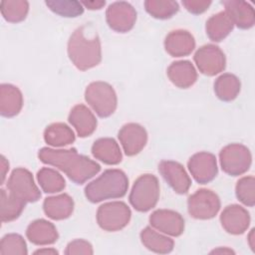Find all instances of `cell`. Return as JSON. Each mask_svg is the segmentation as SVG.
Segmentation results:
<instances>
[{"label":"cell","instance_id":"cell-1","mask_svg":"<svg viewBox=\"0 0 255 255\" xmlns=\"http://www.w3.org/2000/svg\"><path fill=\"white\" fill-rule=\"evenodd\" d=\"M38 156L42 162L64 171L76 184H83L101 169L99 163L88 156L79 154L76 148L52 149L43 147L39 150Z\"/></svg>","mask_w":255,"mask_h":255},{"label":"cell","instance_id":"cell-2","mask_svg":"<svg viewBox=\"0 0 255 255\" xmlns=\"http://www.w3.org/2000/svg\"><path fill=\"white\" fill-rule=\"evenodd\" d=\"M68 55L72 63L81 71L100 64L101 42L93 26L86 24L74 31L68 42Z\"/></svg>","mask_w":255,"mask_h":255},{"label":"cell","instance_id":"cell-3","mask_svg":"<svg viewBox=\"0 0 255 255\" xmlns=\"http://www.w3.org/2000/svg\"><path fill=\"white\" fill-rule=\"evenodd\" d=\"M128 187V179L123 170L107 169L98 178L87 184L85 195L89 201L97 203L125 196Z\"/></svg>","mask_w":255,"mask_h":255},{"label":"cell","instance_id":"cell-4","mask_svg":"<svg viewBox=\"0 0 255 255\" xmlns=\"http://www.w3.org/2000/svg\"><path fill=\"white\" fill-rule=\"evenodd\" d=\"M159 198V184L153 174H142L135 181L129 193V203L140 212L153 208Z\"/></svg>","mask_w":255,"mask_h":255},{"label":"cell","instance_id":"cell-5","mask_svg":"<svg viewBox=\"0 0 255 255\" xmlns=\"http://www.w3.org/2000/svg\"><path fill=\"white\" fill-rule=\"evenodd\" d=\"M85 100L100 118H108L117 109L118 99L115 90L105 82L91 83L85 92Z\"/></svg>","mask_w":255,"mask_h":255},{"label":"cell","instance_id":"cell-6","mask_svg":"<svg viewBox=\"0 0 255 255\" xmlns=\"http://www.w3.org/2000/svg\"><path fill=\"white\" fill-rule=\"evenodd\" d=\"M222 170L232 176L246 172L252 161L250 150L243 144L231 143L223 147L219 153Z\"/></svg>","mask_w":255,"mask_h":255},{"label":"cell","instance_id":"cell-7","mask_svg":"<svg viewBox=\"0 0 255 255\" xmlns=\"http://www.w3.org/2000/svg\"><path fill=\"white\" fill-rule=\"evenodd\" d=\"M130 209L123 201H114L101 205L97 212L100 227L107 231H118L128 225Z\"/></svg>","mask_w":255,"mask_h":255},{"label":"cell","instance_id":"cell-8","mask_svg":"<svg viewBox=\"0 0 255 255\" xmlns=\"http://www.w3.org/2000/svg\"><path fill=\"white\" fill-rule=\"evenodd\" d=\"M7 189L15 197L27 202H35L41 192L34 182L32 173L23 167L14 169L7 181Z\"/></svg>","mask_w":255,"mask_h":255},{"label":"cell","instance_id":"cell-9","mask_svg":"<svg viewBox=\"0 0 255 255\" xmlns=\"http://www.w3.org/2000/svg\"><path fill=\"white\" fill-rule=\"evenodd\" d=\"M188 212L196 219H210L220 209L219 197L209 189H199L188 197Z\"/></svg>","mask_w":255,"mask_h":255},{"label":"cell","instance_id":"cell-10","mask_svg":"<svg viewBox=\"0 0 255 255\" xmlns=\"http://www.w3.org/2000/svg\"><path fill=\"white\" fill-rule=\"evenodd\" d=\"M106 19L111 29L126 33L132 29L136 20V12L128 2H114L107 9Z\"/></svg>","mask_w":255,"mask_h":255},{"label":"cell","instance_id":"cell-11","mask_svg":"<svg viewBox=\"0 0 255 255\" xmlns=\"http://www.w3.org/2000/svg\"><path fill=\"white\" fill-rule=\"evenodd\" d=\"M194 62L199 71L206 76H214L225 69V56L221 49L215 45L200 47L195 55Z\"/></svg>","mask_w":255,"mask_h":255},{"label":"cell","instance_id":"cell-12","mask_svg":"<svg viewBox=\"0 0 255 255\" xmlns=\"http://www.w3.org/2000/svg\"><path fill=\"white\" fill-rule=\"evenodd\" d=\"M187 166L192 177L200 184L210 182L217 174L216 157L210 152L201 151L193 154L189 158Z\"/></svg>","mask_w":255,"mask_h":255},{"label":"cell","instance_id":"cell-13","mask_svg":"<svg viewBox=\"0 0 255 255\" xmlns=\"http://www.w3.org/2000/svg\"><path fill=\"white\" fill-rule=\"evenodd\" d=\"M158 171L176 193L184 194L188 191L191 180L180 163L172 160H161L158 164Z\"/></svg>","mask_w":255,"mask_h":255},{"label":"cell","instance_id":"cell-14","mask_svg":"<svg viewBox=\"0 0 255 255\" xmlns=\"http://www.w3.org/2000/svg\"><path fill=\"white\" fill-rule=\"evenodd\" d=\"M119 139L127 155L138 153L147 141L146 130L138 124H127L119 131Z\"/></svg>","mask_w":255,"mask_h":255},{"label":"cell","instance_id":"cell-15","mask_svg":"<svg viewBox=\"0 0 255 255\" xmlns=\"http://www.w3.org/2000/svg\"><path fill=\"white\" fill-rule=\"evenodd\" d=\"M150 225L156 230L171 236H179L184 230V219L172 210L158 209L149 217Z\"/></svg>","mask_w":255,"mask_h":255},{"label":"cell","instance_id":"cell-16","mask_svg":"<svg viewBox=\"0 0 255 255\" xmlns=\"http://www.w3.org/2000/svg\"><path fill=\"white\" fill-rule=\"evenodd\" d=\"M222 227L231 234H242L249 226L250 215L240 205L232 204L227 206L220 215Z\"/></svg>","mask_w":255,"mask_h":255},{"label":"cell","instance_id":"cell-17","mask_svg":"<svg viewBox=\"0 0 255 255\" xmlns=\"http://www.w3.org/2000/svg\"><path fill=\"white\" fill-rule=\"evenodd\" d=\"M222 4L225 7V12L238 28L249 29L253 27L255 23V13L249 3L239 0H227L223 1Z\"/></svg>","mask_w":255,"mask_h":255},{"label":"cell","instance_id":"cell-18","mask_svg":"<svg viewBox=\"0 0 255 255\" xmlns=\"http://www.w3.org/2000/svg\"><path fill=\"white\" fill-rule=\"evenodd\" d=\"M195 47L193 36L185 30L171 31L165 38V51L172 57H183L189 55Z\"/></svg>","mask_w":255,"mask_h":255},{"label":"cell","instance_id":"cell-19","mask_svg":"<svg viewBox=\"0 0 255 255\" xmlns=\"http://www.w3.org/2000/svg\"><path fill=\"white\" fill-rule=\"evenodd\" d=\"M68 120L81 137L91 135L97 128V120L94 114L82 104L75 106L71 110Z\"/></svg>","mask_w":255,"mask_h":255},{"label":"cell","instance_id":"cell-20","mask_svg":"<svg viewBox=\"0 0 255 255\" xmlns=\"http://www.w3.org/2000/svg\"><path fill=\"white\" fill-rule=\"evenodd\" d=\"M23 106V97L20 90L10 84L0 86V114L12 118L19 114Z\"/></svg>","mask_w":255,"mask_h":255},{"label":"cell","instance_id":"cell-21","mask_svg":"<svg viewBox=\"0 0 255 255\" xmlns=\"http://www.w3.org/2000/svg\"><path fill=\"white\" fill-rule=\"evenodd\" d=\"M167 76L173 85L181 89L189 88L197 79L196 71L189 61L171 63L167 68Z\"/></svg>","mask_w":255,"mask_h":255},{"label":"cell","instance_id":"cell-22","mask_svg":"<svg viewBox=\"0 0 255 255\" xmlns=\"http://www.w3.org/2000/svg\"><path fill=\"white\" fill-rule=\"evenodd\" d=\"M27 238L36 245L53 244L58 239V232L51 222L38 219L32 222L26 231Z\"/></svg>","mask_w":255,"mask_h":255},{"label":"cell","instance_id":"cell-23","mask_svg":"<svg viewBox=\"0 0 255 255\" xmlns=\"http://www.w3.org/2000/svg\"><path fill=\"white\" fill-rule=\"evenodd\" d=\"M43 208L45 214L54 220H62L68 218L74 209V201L68 194H60L57 196L47 197L44 200Z\"/></svg>","mask_w":255,"mask_h":255},{"label":"cell","instance_id":"cell-24","mask_svg":"<svg viewBox=\"0 0 255 255\" xmlns=\"http://www.w3.org/2000/svg\"><path fill=\"white\" fill-rule=\"evenodd\" d=\"M93 155L106 164H118L122 161L121 148L114 138L104 137L96 140L92 146Z\"/></svg>","mask_w":255,"mask_h":255},{"label":"cell","instance_id":"cell-25","mask_svg":"<svg viewBox=\"0 0 255 255\" xmlns=\"http://www.w3.org/2000/svg\"><path fill=\"white\" fill-rule=\"evenodd\" d=\"M233 22L225 11L211 16L206 22V34L211 41L220 42L233 29Z\"/></svg>","mask_w":255,"mask_h":255},{"label":"cell","instance_id":"cell-26","mask_svg":"<svg viewBox=\"0 0 255 255\" xmlns=\"http://www.w3.org/2000/svg\"><path fill=\"white\" fill-rule=\"evenodd\" d=\"M44 139L52 146H64L74 142L75 133L67 125L56 123L46 128Z\"/></svg>","mask_w":255,"mask_h":255},{"label":"cell","instance_id":"cell-27","mask_svg":"<svg viewBox=\"0 0 255 255\" xmlns=\"http://www.w3.org/2000/svg\"><path fill=\"white\" fill-rule=\"evenodd\" d=\"M214 92L217 98L224 102L233 101L240 92V81L232 74H223L214 83Z\"/></svg>","mask_w":255,"mask_h":255},{"label":"cell","instance_id":"cell-28","mask_svg":"<svg viewBox=\"0 0 255 255\" xmlns=\"http://www.w3.org/2000/svg\"><path fill=\"white\" fill-rule=\"evenodd\" d=\"M142 244L155 253H169L173 249V240L158 233L150 227L144 228L140 233Z\"/></svg>","mask_w":255,"mask_h":255},{"label":"cell","instance_id":"cell-29","mask_svg":"<svg viewBox=\"0 0 255 255\" xmlns=\"http://www.w3.org/2000/svg\"><path fill=\"white\" fill-rule=\"evenodd\" d=\"M1 208L0 215L2 222L12 221L19 217L22 213L26 202L15 197L10 192L8 193L5 189H1Z\"/></svg>","mask_w":255,"mask_h":255},{"label":"cell","instance_id":"cell-30","mask_svg":"<svg viewBox=\"0 0 255 255\" xmlns=\"http://www.w3.org/2000/svg\"><path fill=\"white\" fill-rule=\"evenodd\" d=\"M37 179L42 190L46 193L62 191L66 186L64 177L57 170L50 167L41 168L37 173Z\"/></svg>","mask_w":255,"mask_h":255},{"label":"cell","instance_id":"cell-31","mask_svg":"<svg viewBox=\"0 0 255 255\" xmlns=\"http://www.w3.org/2000/svg\"><path fill=\"white\" fill-rule=\"evenodd\" d=\"M29 11V3L23 0H6L1 2V13L4 19L11 23L23 21Z\"/></svg>","mask_w":255,"mask_h":255},{"label":"cell","instance_id":"cell-32","mask_svg":"<svg viewBox=\"0 0 255 255\" xmlns=\"http://www.w3.org/2000/svg\"><path fill=\"white\" fill-rule=\"evenodd\" d=\"M146 12L157 19H167L172 17L178 11V4L175 1L147 0L144 1Z\"/></svg>","mask_w":255,"mask_h":255},{"label":"cell","instance_id":"cell-33","mask_svg":"<svg viewBox=\"0 0 255 255\" xmlns=\"http://www.w3.org/2000/svg\"><path fill=\"white\" fill-rule=\"evenodd\" d=\"M45 4L51 11L62 17H78L84 12V6L79 1H46Z\"/></svg>","mask_w":255,"mask_h":255},{"label":"cell","instance_id":"cell-34","mask_svg":"<svg viewBox=\"0 0 255 255\" xmlns=\"http://www.w3.org/2000/svg\"><path fill=\"white\" fill-rule=\"evenodd\" d=\"M236 196L244 205L253 207L255 204V178L244 176L237 181Z\"/></svg>","mask_w":255,"mask_h":255},{"label":"cell","instance_id":"cell-35","mask_svg":"<svg viewBox=\"0 0 255 255\" xmlns=\"http://www.w3.org/2000/svg\"><path fill=\"white\" fill-rule=\"evenodd\" d=\"M23 237L19 234H7L0 243V254H20L26 255L27 248Z\"/></svg>","mask_w":255,"mask_h":255},{"label":"cell","instance_id":"cell-36","mask_svg":"<svg viewBox=\"0 0 255 255\" xmlns=\"http://www.w3.org/2000/svg\"><path fill=\"white\" fill-rule=\"evenodd\" d=\"M66 254H93L92 245L83 240V239H77L72 242H70L67 246V249L65 251Z\"/></svg>","mask_w":255,"mask_h":255},{"label":"cell","instance_id":"cell-37","mask_svg":"<svg viewBox=\"0 0 255 255\" xmlns=\"http://www.w3.org/2000/svg\"><path fill=\"white\" fill-rule=\"evenodd\" d=\"M211 1L207 0H184L182 1V5L192 14H200L208 9Z\"/></svg>","mask_w":255,"mask_h":255},{"label":"cell","instance_id":"cell-38","mask_svg":"<svg viewBox=\"0 0 255 255\" xmlns=\"http://www.w3.org/2000/svg\"><path fill=\"white\" fill-rule=\"evenodd\" d=\"M81 3L83 6L90 10H99L106 4L105 1H83Z\"/></svg>","mask_w":255,"mask_h":255},{"label":"cell","instance_id":"cell-39","mask_svg":"<svg viewBox=\"0 0 255 255\" xmlns=\"http://www.w3.org/2000/svg\"><path fill=\"white\" fill-rule=\"evenodd\" d=\"M7 169H9V163L6 160V158L3 155H1V184L4 182Z\"/></svg>","mask_w":255,"mask_h":255},{"label":"cell","instance_id":"cell-40","mask_svg":"<svg viewBox=\"0 0 255 255\" xmlns=\"http://www.w3.org/2000/svg\"><path fill=\"white\" fill-rule=\"evenodd\" d=\"M58 254V251L54 249H42V250H37L35 251V254Z\"/></svg>","mask_w":255,"mask_h":255}]
</instances>
